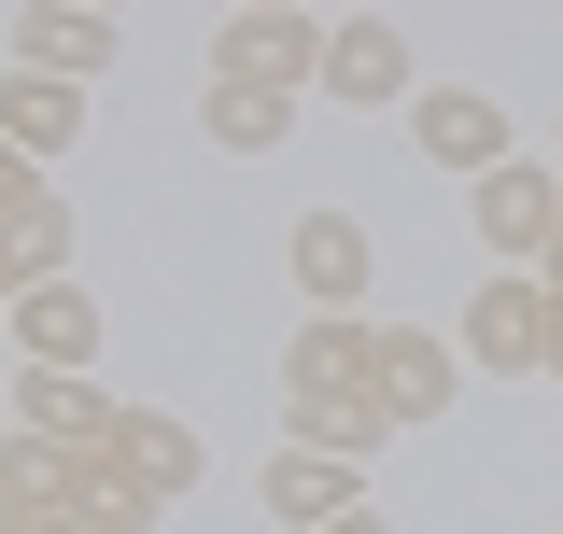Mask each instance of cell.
<instances>
[{
  "mask_svg": "<svg viewBox=\"0 0 563 534\" xmlns=\"http://www.w3.org/2000/svg\"><path fill=\"white\" fill-rule=\"evenodd\" d=\"M366 310H310V324L282 337V436L296 450H339V465H366L380 436H409L395 408H380V380H366Z\"/></svg>",
  "mask_w": 563,
  "mask_h": 534,
  "instance_id": "cell-1",
  "label": "cell"
},
{
  "mask_svg": "<svg viewBox=\"0 0 563 534\" xmlns=\"http://www.w3.org/2000/svg\"><path fill=\"white\" fill-rule=\"evenodd\" d=\"M465 366H493V380H550V281L536 267H493L479 296H465V337H451Z\"/></svg>",
  "mask_w": 563,
  "mask_h": 534,
  "instance_id": "cell-2",
  "label": "cell"
},
{
  "mask_svg": "<svg viewBox=\"0 0 563 534\" xmlns=\"http://www.w3.org/2000/svg\"><path fill=\"white\" fill-rule=\"evenodd\" d=\"M211 85H268V99H296V85H324V29H310L296 0H282V14H225Z\"/></svg>",
  "mask_w": 563,
  "mask_h": 534,
  "instance_id": "cell-3",
  "label": "cell"
},
{
  "mask_svg": "<svg viewBox=\"0 0 563 534\" xmlns=\"http://www.w3.org/2000/svg\"><path fill=\"white\" fill-rule=\"evenodd\" d=\"M465 211H479L493 267H536V254L563 240V183L536 169V155H507V169H479V183H465Z\"/></svg>",
  "mask_w": 563,
  "mask_h": 534,
  "instance_id": "cell-4",
  "label": "cell"
},
{
  "mask_svg": "<svg viewBox=\"0 0 563 534\" xmlns=\"http://www.w3.org/2000/svg\"><path fill=\"white\" fill-rule=\"evenodd\" d=\"M128 408L99 394V380H70V366H14V436H43V450H99Z\"/></svg>",
  "mask_w": 563,
  "mask_h": 534,
  "instance_id": "cell-5",
  "label": "cell"
},
{
  "mask_svg": "<svg viewBox=\"0 0 563 534\" xmlns=\"http://www.w3.org/2000/svg\"><path fill=\"white\" fill-rule=\"evenodd\" d=\"M366 380H380L395 422H437L451 380H465V352H451V337H422V324H380V337H366Z\"/></svg>",
  "mask_w": 563,
  "mask_h": 534,
  "instance_id": "cell-6",
  "label": "cell"
},
{
  "mask_svg": "<svg viewBox=\"0 0 563 534\" xmlns=\"http://www.w3.org/2000/svg\"><path fill=\"white\" fill-rule=\"evenodd\" d=\"M324 99H352V113H395V99H409V43H395L380 14H339V29H324Z\"/></svg>",
  "mask_w": 563,
  "mask_h": 534,
  "instance_id": "cell-7",
  "label": "cell"
},
{
  "mask_svg": "<svg viewBox=\"0 0 563 534\" xmlns=\"http://www.w3.org/2000/svg\"><path fill=\"white\" fill-rule=\"evenodd\" d=\"M14 70L99 85V70H113V14H85V0H29V14H14Z\"/></svg>",
  "mask_w": 563,
  "mask_h": 534,
  "instance_id": "cell-8",
  "label": "cell"
},
{
  "mask_svg": "<svg viewBox=\"0 0 563 534\" xmlns=\"http://www.w3.org/2000/svg\"><path fill=\"white\" fill-rule=\"evenodd\" d=\"M409 127H422V155H437V169H465V183H479V169H507V113H493L479 85H422Z\"/></svg>",
  "mask_w": 563,
  "mask_h": 534,
  "instance_id": "cell-9",
  "label": "cell"
},
{
  "mask_svg": "<svg viewBox=\"0 0 563 534\" xmlns=\"http://www.w3.org/2000/svg\"><path fill=\"white\" fill-rule=\"evenodd\" d=\"M282 254H296V296H310V310H366V225H352V211H296V240H282Z\"/></svg>",
  "mask_w": 563,
  "mask_h": 534,
  "instance_id": "cell-10",
  "label": "cell"
},
{
  "mask_svg": "<svg viewBox=\"0 0 563 534\" xmlns=\"http://www.w3.org/2000/svg\"><path fill=\"white\" fill-rule=\"evenodd\" d=\"M352 507H366V492H352V465H339V450H296V436L268 450V521L324 534V521H352Z\"/></svg>",
  "mask_w": 563,
  "mask_h": 534,
  "instance_id": "cell-11",
  "label": "cell"
},
{
  "mask_svg": "<svg viewBox=\"0 0 563 534\" xmlns=\"http://www.w3.org/2000/svg\"><path fill=\"white\" fill-rule=\"evenodd\" d=\"M0 324H14V352H29V366H70V380H85V352H99V310H85V281H43V296H14Z\"/></svg>",
  "mask_w": 563,
  "mask_h": 534,
  "instance_id": "cell-12",
  "label": "cell"
},
{
  "mask_svg": "<svg viewBox=\"0 0 563 534\" xmlns=\"http://www.w3.org/2000/svg\"><path fill=\"white\" fill-rule=\"evenodd\" d=\"M0 141H14V155H70V141H85V85L14 70V85H0Z\"/></svg>",
  "mask_w": 563,
  "mask_h": 534,
  "instance_id": "cell-13",
  "label": "cell"
},
{
  "mask_svg": "<svg viewBox=\"0 0 563 534\" xmlns=\"http://www.w3.org/2000/svg\"><path fill=\"white\" fill-rule=\"evenodd\" d=\"M43 281H70V198L0 211V296H43Z\"/></svg>",
  "mask_w": 563,
  "mask_h": 534,
  "instance_id": "cell-14",
  "label": "cell"
},
{
  "mask_svg": "<svg viewBox=\"0 0 563 534\" xmlns=\"http://www.w3.org/2000/svg\"><path fill=\"white\" fill-rule=\"evenodd\" d=\"M198 127L225 141V155H282V127H296V99H268V85H211Z\"/></svg>",
  "mask_w": 563,
  "mask_h": 534,
  "instance_id": "cell-15",
  "label": "cell"
},
{
  "mask_svg": "<svg viewBox=\"0 0 563 534\" xmlns=\"http://www.w3.org/2000/svg\"><path fill=\"white\" fill-rule=\"evenodd\" d=\"M29 198H57V183H43V155H14V141H0V211H29Z\"/></svg>",
  "mask_w": 563,
  "mask_h": 534,
  "instance_id": "cell-16",
  "label": "cell"
},
{
  "mask_svg": "<svg viewBox=\"0 0 563 534\" xmlns=\"http://www.w3.org/2000/svg\"><path fill=\"white\" fill-rule=\"evenodd\" d=\"M536 281H550V296H563V240H550V254H536Z\"/></svg>",
  "mask_w": 563,
  "mask_h": 534,
  "instance_id": "cell-17",
  "label": "cell"
},
{
  "mask_svg": "<svg viewBox=\"0 0 563 534\" xmlns=\"http://www.w3.org/2000/svg\"><path fill=\"white\" fill-rule=\"evenodd\" d=\"M550 380H563V296H550Z\"/></svg>",
  "mask_w": 563,
  "mask_h": 534,
  "instance_id": "cell-18",
  "label": "cell"
},
{
  "mask_svg": "<svg viewBox=\"0 0 563 534\" xmlns=\"http://www.w3.org/2000/svg\"><path fill=\"white\" fill-rule=\"evenodd\" d=\"M85 14H128V0H85Z\"/></svg>",
  "mask_w": 563,
  "mask_h": 534,
  "instance_id": "cell-19",
  "label": "cell"
},
{
  "mask_svg": "<svg viewBox=\"0 0 563 534\" xmlns=\"http://www.w3.org/2000/svg\"><path fill=\"white\" fill-rule=\"evenodd\" d=\"M240 14H282V0H240Z\"/></svg>",
  "mask_w": 563,
  "mask_h": 534,
  "instance_id": "cell-20",
  "label": "cell"
},
{
  "mask_svg": "<svg viewBox=\"0 0 563 534\" xmlns=\"http://www.w3.org/2000/svg\"><path fill=\"white\" fill-rule=\"evenodd\" d=\"M0 310H14V296H0Z\"/></svg>",
  "mask_w": 563,
  "mask_h": 534,
  "instance_id": "cell-21",
  "label": "cell"
}]
</instances>
